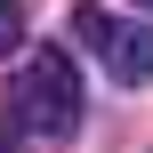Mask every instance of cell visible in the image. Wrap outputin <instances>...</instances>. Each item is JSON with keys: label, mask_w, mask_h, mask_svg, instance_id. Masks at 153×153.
<instances>
[{"label": "cell", "mask_w": 153, "mask_h": 153, "mask_svg": "<svg viewBox=\"0 0 153 153\" xmlns=\"http://www.w3.org/2000/svg\"><path fill=\"white\" fill-rule=\"evenodd\" d=\"M0 8H16V0H0Z\"/></svg>", "instance_id": "obj_4"}, {"label": "cell", "mask_w": 153, "mask_h": 153, "mask_svg": "<svg viewBox=\"0 0 153 153\" xmlns=\"http://www.w3.org/2000/svg\"><path fill=\"white\" fill-rule=\"evenodd\" d=\"M8 40H16V16H8V8H0V48H8Z\"/></svg>", "instance_id": "obj_3"}, {"label": "cell", "mask_w": 153, "mask_h": 153, "mask_svg": "<svg viewBox=\"0 0 153 153\" xmlns=\"http://www.w3.org/2000/svg\"><path fill=\"white\" fill-rule=\"evenodd\" d=\"M73 32L105 56V73H113L121 89H145L153 81V24H129V16H113V8L81 0V8H73Z\"/></svg>", "instance_id": "obj_2"}, {"label": "cell", "mask_w": 153, "mask_h": 153, "mask_svg": "<svg viewBox=\"0 0 153 153\" xmlns=\"http://www.w3.org/2000/svg\"><path fill=\"white\" fill-rule=\"evenodd\" d=\"M8 105L32 137H73L81 129V89H73V56L65 48H32L8 81Z\"/></svg>", "instance_id": "obj_1"}, {"label": "cell", "mask_w": 153, "mask_h": 153, "mask_svg": "<svg viewBox=\"0 0 153 153\" xmlns=\"http://www.w3.org/2000/svg\"><path fill=\"white\" fill-rule=\"evenodd\" d=\"M0 153H8V145H0Z\"/></svg>", "instance_id": "obj_5"}, {"label": "cell", "mask_w": 153, "mask_h": 153, "mask_svg": "<svg viewBox=\"0 0 153 153\" xmlns=\"http://www.w3.org/2000/svg\"><path fill=\"white\" fill-rule=\"evenodd\" d=\"M145 8H153V0H145Z\"/></svg>", "instance_id": "obj_6"}]
</instances>
